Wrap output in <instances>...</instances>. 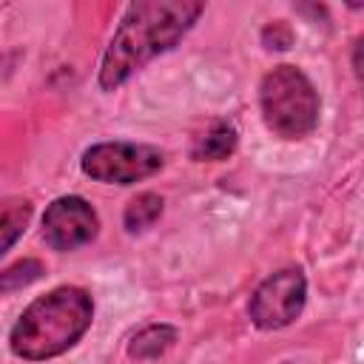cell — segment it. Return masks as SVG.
I'll use <instances>...</instances> for the list:
<instances>
[{"instance_id": "1", "label": "cell", "mask_w": 364, "mask_h": 364, "mask_svg": "<svg viewBox=\"0 0 364 364\" xmlns=\"http://www.w3.org/2000/svg\"><path fill=\"white\" fill-rule=\"evenodd\" d=\"M205 14L202 0H136L128 3L97 68L100 91L122 88L156 57L173 51Z\"/></svg>"}, {"instance_id": "2", "label": "cell", "mask_w": 364, "mask_h": 364, "mask_svg": "<svg viewBox=\"0 0 364 364\" xmlns=\"http://www.w3.org/2000/svg\"><path fill=\"white\" fill-rule=\"evenodd\" d=\"M94 324V296L80 284H57L31 299L9 330V350L28 361H51L74 350Z\"/></svg>"}, {"instance_id": "3", "label": "cell", "mask_w": 364, "mask_h": 364, "mask_svg": "<svg viewBox=\"0 0 364 364\" xmlns=\"http://www.w3.org/2000/svg\"><path fill=\"white\" fill-rule=\"evenodd\" d=\"M259 111L264 128L273 136L299 142L318 128L321 97L299 65L279 63L259 80Z\"/></svg>"}, {"instance_id": "4", "label": "cell", "mask_w": 364, "mask_h": 364, "mask_svg": "<svg viewBox=\"0 0 364 364\" xmlns=\"http://www.w3.org/2000/svg\"><path fill=\"white\" fill-rule=\"evenodd\" d=\"M165 168V151L151 142L102 139L82 151L80 171L102 185H136L156 176Z\"/></svg>"}, {"instance_id": "5", "label": "cell", "mask_w": 364, "mask_h": 364, "mask_svg": "<svg viewBox=\"0 0 364 364\" xmlns=\"http://www.w3.org/2000/svg\"><path fill=\"white\" fill-rule=\"evenodd\" d=\"M307 304V276L301 267H279L264 276L247 299V318L256 330L273 333L296 324Z\"/></svg>"}, {"instance_id": "6", "label": "cell", "mask_w": 364, "mask_h": 364, "mask_svg": "<svg viewBox=\"0 0 364 364\" xmlns=\"http://www.w3.org/2000/svg\"><path fill=\"white\" fill-rule=\"evenodd\" d=\"M43 242L54 253H74L100 236V213L80 193H63L51 199L40 219Z\"/></svg>"}, {"instance_id": "7", "label": "cell", "mask_w": 364, "mask_h": 364, "mask_svg": "<svg viewBox=\"0 0 364 364\" xmlns=\"http://www.w3.org/2000/svg\"><path fill=\"white\" fill-rule=\"evenodd\" d=\"M239 145V131L230 119H213L202 134L193 136L191 142V159L193 162H225L236 154Z\"/></svg>"}, {"instance_id": "8", "label": "cell", "mask_w": 364, "mask_h": 364, "mask_svg": "<svg viewBox=\"0 0 364 364\" xmlns=\"http://www.w3.org/2000/svg\"><path fill=\"white\" fill-rule=\"evenodd\" d=\"M179 338V330L168 321H151L145 327H139L128 344H125V355L131 361H156L162 358Z\"/></svg>"}, {"instance_id": "9", "label": "cell", "mask_w": 364, "mask_h": 364, "mask_svg": "<svg viewBox=\"0 0 364 364\" xmlns=\"http://www.w3.org/2000/svg\"><path fill=\"white\" fill-rule=\"evenodd\" d=\"M162 213H165V199L159 193H154V191H142L134 199H128V205L122 210V228L131 236L145 233L159 222Z\"/></svg>"}, {"instance_id": "10", "label": "cell", "mask_w": 364, "mask_h": 364, "mask_svg": "<svg viewBox=\"0 0 364 364\" xmlns=\"http://www.w3.org/2000/svg\"><path fill=\"white\" fill-rule=\"evenodd\" d=\"M31 199H23V196H9L3 202V210H0V233H3V242H0V253L6 256L14 242L26 233L28 222H31Z\"/></svg>"}, {"instance_id": "11", "label": "cell", "mask_w": 364, "mask_h": 364, "mask_svg": "<svg viewBox=\"0 0 364 364\" xmlns=\"http://www.w3.org/2000/svg\"><path fill=\"white\" fill-rule=\"evenodd\" d=\"M43 273H46V264H43L40 259H31V256L17 259L14 264H9V267L0 270V290H3L6 296L14 293V290H23V287H28L31 282H37Z\"/></svg>"}, {"instance_id": "12", "label": "cell", "mask_w": 364, "mask_h": 364, "mask_svg": "<svg viewBox=\"0 0 364 364\" xmlns=\"http://www.w3.org/2000/svg\"><path fill=\"white\" fill-rule=\"evenodd\" d=\"M262 43H264V48H270V51H284V48H290V43H293V28H290L284 20H273V23H267V26L262 28Z\"/></svg>"}, {"instance_id": "13", "label": "cell", "mask_w": 364, "mask_h": 364, "mask_svg": "<svg viewBox=\"0 0 364 364\" xmlns=\"http://www.w3.org/2000/svg\"><path fill=\"white\" fill-rule=\"evenodd\" d=\"M350 68L355 77V85L364 97V34H358V40L353 43V54H350Z\"/></svg>"}]
</instances>
